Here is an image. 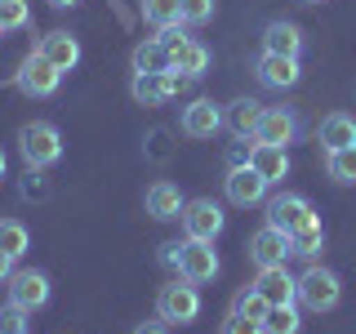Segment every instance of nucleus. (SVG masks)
<instances>
[{
	"instance_id": "obj_1",
	"label": "nucleus",
	"mask_w": 356,
	"mask_h": 334,
	"mask_svg": "<svg viewBox=\"0 0 356 334\" xmlns=\"http://www.w3.org/2000/svg\"><path fill=\"white\" fill-rule=\"evenodd\" d=\"M18 152L27 161V170H44V165H54L63 156V134L44 125V120H31V125L18 129Z\"/></svg>"
},
{
	"instance_id": "obj_2",
	"label": "nucleus",
	"mask_w": 356,
	"mask_h": 334,
	"mask_svg": "<svg viewBox=\"0 0 356 334\" xmlns=\"http://www.w3.org/2000/svg\"><path fill=\"white\" fill-rule=\"evenodd\" d=\"M156 317L165 321V326H192L200 317V289L187 281H174V285H161V294H156Z\"/></svg>"
},
{
	"instance_id": "obj_3",
	"label": "nucleus",
	"mask_w": 356,
	"mask_h": 334,
	"mask_svg": "<svg viewBox=\"0 0 356 334\" xmlns=\"http://www.w3.org/2000/svg\"><path fill=\"white\" fill-rule=\"evenodd\" d=\"M339 299H343V281L330 272V267L312 263L307 272L298 276V303L307 312H330V308H339Z\"/></svg>"
},
{
	"instance_id": "obj_4",
	"label": "nucleus",
	"mask_w": 356,
	"mask_h": 334,
	"mask_svg": "<svg viewBox=\"0 0 356 334\" xmlns=\"http://www.w3.org/2000/svg\"><path fill=\"white\" fill-rule=\"evenodd\" d=\"M58 81H63V72L54 67L49 58H40V54H27L18 67V89L27 98H49V94H58Z\"/></svg>"
},
{
	"instance_id": "obj_5",
	"label": "nucleus",
	"mask_w": 356,
	"mask_h": 334,
	"mask_svg": "<svg viewBox=\"0 0 356 334\" xmlns=\"http://www.w3.org/2000/svg\"><path fill=\"white\" fill-rule=\"evenodd\" d=\"M289 254H294V241H289V232L272 228V223H263V228L250 237V259L259 263V267H285Z\"/></svg>"
},
{
	"instance_id": "obj_6",
	"label": "nucleus",
	"mask_w": 356,
	"mask_h": 334,
	"mask_svg": "<svg viewBox=\"0 0 356 334\" xmlns=\"http://www.w3.org/2000/svg\"><path fill=\"white\" fill-rule=\"evenodd\" d=\"M183 232H187V241H214L222 232V209L209 196L187 200L183 205Z\"/></svg>"
},
{
	"instance_id": "obj_7",
	"label": "nucleus",
	"mask_w": 356,
	"mask_h": 334,
	"mask_svg": "<svg viewBox=\"0 0 356 334\" xmlns=\"http://www.w3.org/2000/svg\"><path fill=\"white\" fill-rule=\"evenodd\" d=\"M178 276H187L192 285H205L218 276V254L214 241H183V259H178Z\"/></svg>"
},
{
	"instance_id": "obj_8",
	"label": "nucleus",
	"mask_w": 356,
	"mask_h": 334,
	"mask_svg": "<svg viewBox=\"0 0 356 334\" xmlns=\"http://www.w3.org/2000/svg\"><path fill=\"white\" fill-rule=\"evenodd\" d=\"M9 303H18V308H27V312H36L49 303V276L36 272V267H22V272L9 276Z\"/></svg>"
},
{
	"instance_id": "obj_9",
	"label": "nucleus",
	"mask_w": 356,
	"mask_h": 334,
	"mask_svg": "<svg viewBox=\"0 0 356 334\" xmlns=\"http://www.w3.org/2000/svg\"><path fill=\"white\" fill-rule=\"evenodd\" d=\"M298 116L294 107H263V120H259V138L254 143H272V148H289L298 138Z\"/></svg>"
},
{
	"instance_id": "obj_10",
	"label": "nucleus",
	"mask_w": 356,
	"mask_h": 334,
	"mask_svg": "<svg viewBox=\"0 0 356 334\" xmlns=\"http://www.w3.org/2000/svg\"><path fill=\"white\" fill-rule=\"evenodd\" d=\"M312 218H316V209L307 205V196H294V192L276 196L272 205H267V223H272V228H281V232H289V237H294L303 223H312Z\"/></svg>"
},
{
	"instance_id": "obj_11",
	"label": "nucleus",
	"mask_w": 356,
	"mask_h": 334,
	"mask_svg": "<svg viewBox=\"0 0 356 334\" xmlns=\"http://www.w3.org/2000/svg\"><path fill=\"white\" fill-rule=\"evenodd\" d=\"M178 85H183V76H178V72H134L129 94L138 98L143 107H156V103H165L170 94H178Z\"/></svg>"
},
{
	"instance_id": "obj_12",
	"label": "nucleus",
	"mask_w": 356,
	"mask_h": 334,
	"mask_svg": "<svg viewBox=\"0 0 356 334\" xmlns=\"http://www.w3.org/2000/svg\"><path fill=\"white\" fill-rule=\"evenodd\" d=\"M267 187H272V183H267L254 165H236V170L227 174V200H232V205H245V209L259 205V200L267 196Z\"/></svg>"
},
{
	"instance_id": "obj_13",
	"label": "nucleus",
	"mask_w": 356,
	"mask_h": 334,
	"mask_svg": "<svg viewBox=\"0 0 356 334\" xmlns=\"http://www.w3.org/2000/svg\"><path fill=\"white\" fill-rule=\"evenodd\" d=\"M259 120H263V103H254V98H236V103L222 107V129L241 143L259 138Z\"/></svg>"
},
{
	"instance_id": "obj_14",
	"label": "nucleus",
	"mask_w": 356,
	"mask_h": 334,
	"mask_svg": "<svg viewBox=\"0 0 356 334\" xmlns=\"http://www.w3.org/2000/svg\"><path fill=\"white\" fill-rule=\"evenodd\" d=\"M254 289H259L272 308L298 303V276H289L285 267H259V281H254Z\"/></svg>"
},
{
	"instance_id": "obj_15",
	"label": "nucleus",
	"mask_w": 356,
	"mask_h": 334,
	"mask_svg": "<svg viewBox=\"0 0 356 334\" xmlns=\"http://www.w3.org/2000/svg\"><path fill=\"white\" fill-rule=\"evenodd\" d=\"M218 129H222V107L214 98H196V103L183 111V134L187 138H214Z\"/></svg>"
},
{
	"instance_id": "obj_16",
	"label": "nucleus",
	"mask_w": 356,
	"mask_h": 334,
	"mask_svg": "<svg viewBox=\"0 0 356 334\" xmlns=\"http://www.w3.org/2000/svg\"><path fill=\"white\" fill-rule=\"evenodd\" d=\"M263 54L298 58V54H303V27H298V22H285V18L267 22V27H263Z\"/></svg>"
},
{
	"instance_id": "obj_17",
	"label": "nucleus",
	"mask_w": 356,
	"mask_h": 334,
	"mask_svg": "<svg viewBox=\"0 0 356 334\" xmlns=\"http://www.w3.org/2000/svg\"><path fill=\"white\" fill-rule=\"evenodd\" d=\"M36 54H40V58H49L58 72H72V67L81 63V40H76L72 31H49V36L36 45Z\"/></svg>"
},
{
	"instance_id": "obj_18",
	"label": "nucleus",
	"mask_w": 356,
	"mask_h": 334,
	"mask_svg": "<svg viewBox=\"0 0 356 334\" xmlns=\"http://www.w3.org/2000/svg\"><path fill=\"white\" fill-rule=\"evenodd\" d=\"M143 205H147V214L156 223H170V218H183V192H178L174 183H152L147 187V196H143Z\"/></svg>"
},
{
	"instance_id": "obj_19",
	"label": "nucleus",
	"mask_w": 356,
	"mask_h": 334,
	"mask_svg": "<svg viewBox=\"0 0 356 334\" xmlns=\"http://www.w3.org/2000/svg\"><path fill=\"white\" fill-rule=\"evenodd\" d=\"M298 76H303L298 58H285V54H263V58H259V81H263V85H272V89H289V85H298Z\"/></svg>"
},
{
	"instance_id": "obj_20",
	"label": "nucleus",
	"mask_w": 356,
	"mask_h": 334,
	"mask_svg": "<svg viewBox=\"0 0 356 334\" xmlns=\"http://www.w3.org/2000/svg\"><path fill=\"white\" fill-rule=\"evenodd\" d=\"M250 165L267 178V183H281V178L289 174L285 148H272V143H254V148H250Z\"/></svg>"
},
{
	"instance_id": "obj_21",
	"label": "nucleus",
	"mask_w": 356,
	"mask_h": 334,
	"mask_svg": "<svg viewBox=\"0 0 356 334\" xmlns=\"http://www.w3.org/2000/svg\"><path fill=\"white\" fill-rule=\"evenodd\" d=\"M352 143H356V120L348 111H330V116L321 120V148L339 152V148H352Z\"/></svg>"
},
{
	"instance_id": "obj_22",
	"label": "nucleus",
	"mask_w": 356,
	"mask_h": 334,
	"mask_svg": "<svg viewBox=\"0 0 356 334\" xmlns=\"http://www.w3.org/2000/svg\"><path fill=\"white\" fill-rule=\"evenodd\" d=\"M205 67H209V49L200 40H187L183 49L170 58V72H178L183 81H196V76H205Z\"/></svg>"
},
{
	"instance_id": "obj_23",
	"label": "nucleus",
	"mask_w": 356,
	"mask_h": 334,
	"mask_svg": "<svg viewBox=\"0 0 356 334\" xmlns=\"http://www.w3.org/2000/svg\"><path fill=\"white\" fill-rule=\"evenodd\" d=\"M134 72H170V49L156 36L143 40L138 49H134Z\"/></svg>"
},
{
	"instance_id": "obj_24",
	"label": "nucleus",
	"mask_w": 356,
	"mask_h": 334,
	"mask_svg": "<svg viewBox=\"0 0 356 334\" xmlns=\"http://www.w3.org/2000/svg\"><path fill=\"white\" fill-rule=\"evenodd\" d=\"M27 245H31V237H27V228H22L18 218H0V250L9 254V259H22L27 254Z\"/></svg>"
},
{
	"instance_id": "obj_25",
	"label": "nucleus",
	"mask_w": 356,
	"mask_h": 334,
	"mask_svg": "<svg viewBox=\"0 0 356 334\" xmlns=\"http://www.w3.org/2000/svg\"><path fill=\"white\" fill-rule=\"evenodd\" d=\"M325 174L334 183H356V143L339 152H325Z\"/></svg>"
},
{
	"instance_id": "obj_26",
	"label": "nucleus",
	"mask_w": 356,
	"mask_h": 334,
	"mask_svg": "<svg viewBox=\"0 0 356 334\" xmlns=\"http://www.w3.org/2000/svg\"><path fill=\"white\" fill-rule=\"evenodd\" d=\"M143 18L152 27H174L183 22V0H143Z\"/></svg>"
},
{
	"instance_id": "obj_27",
	"label": "nucleus",
	"mask_w": 356,
	"mask_h": 334,
	"mask_svg": "<svg viewBox=\"0 0 356 334\" xmlns=\"http://www.w3.org/2000/svg\"><path fill=\"white\" fill-rule=\"evenodd\" d=\"M289 241H294V254H303V259H316L321 245H325V228H321V218H312V223H303V228H298Z\"/></svg>"
},
{
	"instance_id": "obj_28",
	"label": "nucleus",
	"mask_w": 356,
	"mask_h": 334,
	"mask_svg": "<svg viewBox=\"0 0 356 334\" xmlns=\"http://www.w3.org/2000/svg\"><path fill=\"white\" fill-rule=\"evenodd\" d=\"M232 312H236V317H245V321H259V326H263V321H267V312H272V303H267L259 289L250 285V289H241V294H236Z\"/></svg>"
},
{
	"instance_id": "obj_29",
	"label": "nucleus",
	"mask_w": 356,
	"mask_h": 334,
	"mask_svg": "<svg viewBox=\"0 0 356 334\" xmlns=\"http://www.w3.org/2000/svg\"><path fill=\"white\" fill-rule=\"evenodd\" d=\"M298 308L294 303H281V308H272L267 312V321H263V334H298Z\"/></svg>"
},
{
	"instance_id": "obj_30",
	"label": "nucleus",
	"mask_w": 356,
	"mask_h": 334,
	"mask_svg": "<svg viewBox=\"0 0 356 334\" xmlns=\"http://www.w3.org/2000/svg\"><path fill=\"white\" fill-rule=\"evenodd\" d=\"M27 18H31L27 0H0V27H5V31L27 27Z\"/></svg>"
},
{
	"instance_id": "obj_31",
	"label": "nucleus",
	"mask_w": 356,
	"mask_h": 334,
	"mask_svg": "<svg viewBox=\"0 0 356 334\" xmlns=\"http://www.w3.org/2000/svg\"><path fill=\"white\" fill-rule=\"evenodd\" d=\"M214 18V0H183V27H205Z\"/></svg>"
},
{
	"instance_id": "obj_32",
	"label": "nucleus",
	"mask_w": 356,
	"mask_h": 334,
	"mask_svg": "<svg viewBox=\"0 0 356 334\" xmlns=\"http://www.w3.org/2000/svg\"><path fill=\"white\" fill-rule=\"evenodd\" d=\"M0 334H27V308H18V303L0 308Z\"/></svg>"
},
{
	"instance_id": "obj_33",
	"label": "nucleus",
	"mask_w": 356,
	"mask_h": 334,
	"mask_svg": "<svg viewBox=\"0 0 356 334\" xmlns=\"http://www.w3.org/2000/svg\"><path fill=\"white\" fill-rule=\"evenodd\" d=\"M156 40H161L165 49H170V58H174V54L187 45V36H183V22H174V27H161V36H156Z\"/></svg>"
},
{
	"instance_id": "obj_34",
	"label": "nucleus",
	"mask_w": 356,
	"mask_h": 334,
	"mask_svg": "<svg viewBox=\"0 0 356 334\" xmlns=\"http://www.w3.org/2000/svg\"><path fill=\"white\" fill-rule=\"evenodd\" d=\"M222 334H263V326H259V321H245V317H236V312H232V317L222 321Z\"/></svg>"
},
{
	"instance_id": "obj_35",
	"label": "nucleus",
	"mask_w": 356,
	"mask_h": 334,
	"mask_svg": "<svg viewBox=\"0 0 356 334\" xmlns=\"http://www.w3.org/2000/svg\"><path fill=\"white\" fill-rule=\"evenodd\" d=\"M178 259H183V241L161 245V263H165V267H178Z\"/></svg>"
},
{
	"instance_id": "obj_36",
	"label": "nucleus",
	"mask_w": 356,
	"mask_h": 334,
	"mask_svg": "<svg viewBox=\"0 0 356 334\" xmlns=\"http://www.w3.org/2000/svg\"><path fill=\"white\" fill-rule=\"evenodd\" d=\"M134 334H170V326H165V321L156 317V321H143V326L134 330Z\"/></svg>"
},
{
	"instance_id": "obj_37",
	"label": "nucleus",
	"mask_w": 356,
	"mask_h": 334,
	"mask_svg": "<svg viewBox=\"0 0 356 334\" xmlns=\"http://www.w3.org/2000/svg\"><path fill=\"white\" fill-rule=\"evenodd\" d=\"M9 276H14V259H9V254H5V250H0V285H5V281H9Z\"/></svg>"
},
{
	"instance_id": "obj_38",
	"label": "nucleus",
	"mask_w": 356,
	"mask_h": 334,
	"mask_svg": "<svg viewBox=\"0 0 356 334\" xmlns=\"http://www.w3.org/2000/svg\"><path fill=\"white\" fill-rule=\"evenodd\" d=\"M49 5H58V9H72V5H81V0H49Z\"/></svg>"
},
{
	"instance_id": "obj_39",
	"label": "nucleus",
	"mask_w": 356,
	"mask_h": 334,
	"mask_svg": "<svg viewBox=\"0 0 356 334\" xmlns=\"http://www.w3.org/2000/svg\"><path fill=\"white\" fill-rule=\"evenodd\" d=\"M0 178H5V152H0Z\"/></svg>"
},
{
	"instance_id": "obj_40",
	"label": "nucleus",
	"mask_w": 356,
	"mask_h": 334,
	"mask_svg": "<svg viewBox=\"0 0 356 334\" xmlns=\"http://www.w3.org/2000/svg\"><path fill=\"white\" fill-rule=\"evenodd\" d=\"M303 5H321V0H303Z\"/></svg>"
},
{
	"instance_id": "obj_41",
	"label": "nucleus",
	"mask_w": 356,
	"mask_h": 334,
	"mask_svg": "<svg viewBox=\"0 0 356 334\" xmlns=\"http://www.w3.org/2000/svg\"><path fill=\"white\" fill-rule=\"evenodd\" d=\"M0 36H5V27H0Z\"/></svg>"
}]
</instances>
